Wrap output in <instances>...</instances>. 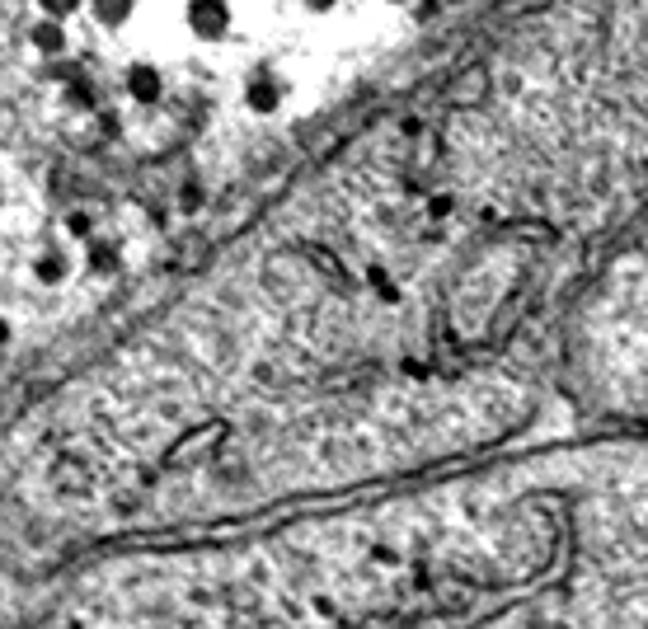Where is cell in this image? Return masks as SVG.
<instances>
[{"mask_svg":"<svg viewBox=\"0 0 648 629\" xmlns=\"http://www.w3.org/2000/svg\"><path fill=\"white\" fill-rule=\"evenodd\" d=\"M123 80H127V90L137 94V99H155V94H160V71H155L151 62H132Z\"/></svg>","mask_w":648,"mask_h":629,"instance_id":"6da1fadb","label":"cell"},{"mask_svg":"<svg viewBox=\"0 0 648 629\" xmlns=\"http://www.w3.org/2000/svg\"><path fill=\"white\" fill-rule=\"evenodd\" d=\"M33 47L38 52H47V57H57V52H66V33H62V24L57 19H43V24H33Z\"/></svg>","mask_w":648,"mask_h":629,"instance_id":"7a4b0ae2","label":"cell"},{"mask_svg":"<svg viewBox=\"0 0 648 629\" xmlns=\"http://www.w3.org/2000/svg\"><path fill=\"white\" fill-rule=\"evenodd\" d=\"M620 277H630V282H648V231H644V240L630 249V259L620 263Z\"/></svg>","mask_w":648,"mask_h":629,"instance_id":"3957f363","label":"cell"},{"mask_svg":"<svg viewBox=\"0 0 648 629\" xmlns=\"http://www.w3.org/2000/svg\"><path fill=\"white\" fill-rule=\"evenodd\" d=\"M127 5H132V0H90V10L99 19H123L127 15Z\"/></svg>","mask_w":648,"mask_h":629,"instance_id":"277c9868","label":"cell"},{"mask_svg":"<svg viewBox=\"0 0 648 629\" xmlns=\"http://www.w3.org/2000/svg\"><path fill=\"white\" fill-rule=\"evenodd\" d=\"M38 5L47 10V19H66V15H76L85 0H38Z\"/></svg>","mask_w":648,"mask_h":629,"instance_id":"5b68a950","label":"cell"},{"mask_svg":"<svg viewBox=\"0 0 648 629\" xmlns=\"http://www.w3.org/2000/svg\"><path fill=\"white\" fill-rule=\"evenodd\" d=\"M71 235H90V216H71Z\"/></svg>","mask_w":648,"mask_h":629,"instance_id":"8992f818","label":"cell"},{"mask_svg":"<svg viewBox=\"0 0 648 629\" xmlns=\"http://www.w3.org/2000/svg\"><path fill=\"white\" fill-rule=\"evenodd\" d=\"M5 343H10V324L0 320V348H5Z\"/></svg>","mask_w":648,"mask_h":629,"instance_id":"52a82bcc","label":"cell"}]
</instances>
